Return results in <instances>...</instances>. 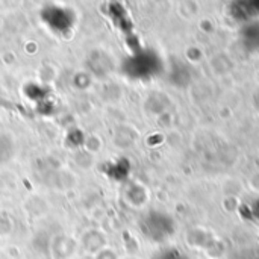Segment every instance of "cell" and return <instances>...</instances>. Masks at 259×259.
I'll return each mask as SVG.
<instances>
[{
  "label": "cell",
  "mask_w": 259,
  "mask_h": 259,
  "mask_svg": "<svg viewBox=\"0 0 259 259\" xmlns=\"http://www.w3.org/2000/svg\"><path fill=\"white\" fill-rule=\"evenodd\" d=\"M155 259H188L184 253H181L179 250L176 249H168V250H164L161 252L159 255H156Z\"/></svg>",
  "instance_id": "277c9868"
},
{
  "label": "cell",
  "mask_w": 259,
  "mask_h": 259,
  "mask_svg": "<svg viewBox=\"0 0 259 259\" xmlns=\"http://www.w3.org/2000/svg\"><path fill=\"white\" fill-rule=\"evenodd\" d=\"M247 212H249V219L250 220H255L259 223V197L252 200L247 206Z\"/></svg>",
  "instance_id": "5b68a950"
},
{
  "label": "cell",
  "mask_w": 259,
  "mask_h": 259,
  "mask_svg": "<svg viewBox=\"0 0 259 259\" xmlns=\"http://www.w3.org/2000/svg\"><path fill=\"white\" fill-rule=\"evenodd\" d=\"M252 8H253L255 18H256V17H259V2H252Z\"/></svg>",
  "instance_id": "8992f818"
},
{
  "label": "cell",
  "mask_w": 259,
  "mask_h": 259,
  "mask_svg": "<svg viewBox=\"0 0 259 259\" xmlns=\"http://www.w3.org/2000/svg\"><path fill=\"white\" fill-rule=\"evenodd\" d=\"M241 42L249 52H259V21L244 23L241 29Z\"/></svg>",
  "instance_id": "3957f363"
},
{
  "label": "cell",
  "mask_w": 259,
  "mask_h": 259,
  "mask_svg": "<svg viewBox=\"0 0 259 259\" xmlns=\"http://www.w3.org/2000/svg\"><path fill=\"white\" fill-rule=\"evenodd\" d=\"M141 229L144 235H147L152 241H164L170 235H173L176 226H175L173 219L168 214L153 211V212H149V215L143 220Z\"/></svg>",
  "instance_id": "6da1fadb"
},
{
  "label": "cell",
  "mask_w": 259,
  "mask_h": 259,
  "mask_svg": "<svg viewBox=\"0 0 259 259\" xmlns=\"http://www.w3.org/2000/svg\"><path fill=\"white\" fill-rule=\"evenodd\" d=\"M161 67H162L161 59H159V56L155 52L143 50V52L137 53L129 61L127 70L135 77H141V79L146 77L147 79V77H152V76L158 74Z\"/></svg>",
  "instance_id": "7a4b0ae2"
}]
</instances>
